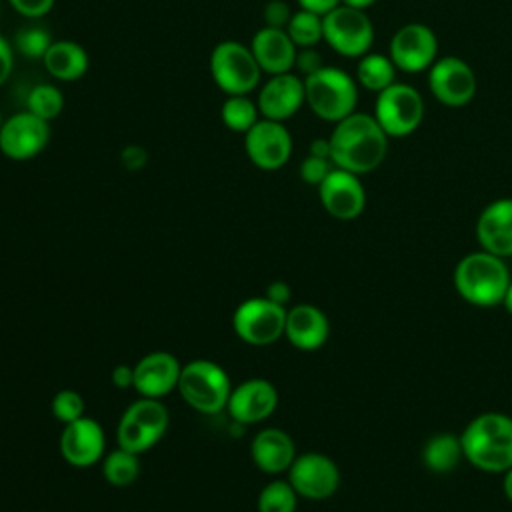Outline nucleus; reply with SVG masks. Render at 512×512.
I'll list each match as a JSON object with an SVG mask.
<instances>
[{"mask_svg": "<svg viewBox=\"0 0 512 512\" xmlns=\"http://www.w3.org/2000/svg\"><path fill=\"white\" fill-rule=\"evenodd\" d=\"M334 164L332 160L328 158H318V156H312L308 154L302 164H300V178L306 182V184H312V186H320L322 180L332 172Z\"/></svg>", "mask_w": 512, "mask_h": 512, "instance_id": "obj_35", "label": "nucleus"}, {"mask_svg": "<svg viewBox=\"0 0 512 512\" xmlns=\"http://www.w3.org/2000/svg\"><path fill=\"white\" fill-rule=\"evenodd\" d=\"M290 296H292V288L284 280H274L266 286V298L280 306H284L290 300Z\"/></svg>", "mask_w": 512, "mask_h": 512, "instance_id": "obj_41", "label": "nucleus"}, {"mask_svg": "<svg viewBox=\"0 0 512 512\" xmlns=\"http://www.w3.org/2000/svg\"><path fill=\"white\" fill-rule=\"evenodd\" d=\"M12 68H14V48L4 36H0V86L10 78Z\"/></svg>", "mask_w": 512, "mask_h": 512, "instance_id": "obj_40", "label": "nucleus"}, {"mask_svg": "<svg viewBox=\"0 0 512 512\" xmlns=\"http://www.w3.org/2000/svg\"><path fill=\"white\" fill-rule=\"evenodd\" d=\"M168 424V408L156 398L140 396L122 412L116 428V442L124 450L142 454L162 440Z\"/></svg>", "mask_w": 512, "mask_h": 512, "instance_id": "obj_7", "label": "nucleus"}, {"mask_svg": "<svg viewBox=\"0 0 512 512\" xmlns=\"http://www.w3.org/2000/svg\"><path fill=\"white\" fill-rule=\"evenodd\" d=\"M322 28L328 46L348 58L368 54L374 42V26L364 10H356L344 4L322 16Z\"/></svg>", "mask_w": 512, "mask_h": 512, "instance_id": "obj_10", "label": "nucleus"}, {"mask_svg": "<svg viewBox=\"0 0 512 512\" xmlns=\"http://www.w3.org/2000/svg\"><path fill=\"white\" fill-rule=\"evenodd\" d=\"M250 50L260 70L274 76V74L290 72L294 68L298 46L292 42L286 28L264 26L254 34L250 42Z\"/></svg>", "mask_w": 512, "mask_h": 512, "instance_id": "obj_23", "label": "nucleus"}, {"mask_svg": "<svg viewBox=\"0 0 512 512\" xmlns=\"http://www.w3.org/2000/svg\"><path fill=\"white\" fill-rule=\"evenodd\" d=\"M120 162L126 170H140L148 162V152L140 144H128L120 152Z\"/></svg>", "mask_w": 512, "mask_h": 512, "instance_id": "obj_39", "label": "nucleus"}, {"mask_svg": "<svg viewBox=\"0 0 512 512\" xmlns=\"http://www.w3.org/2000/svg\"><path fill=\"white\" fill-rule=\"evenodd\" d=\"M8 2L18 14L26 18L46 16L54 6V0H8Z\"/></svg>", "mask_w": 512, "mask_h": 512, "instance_id": "obj_37", "label": "nucleus"}, {"mask_svg": "<svg viewBox=\"0 0 512 512\" xmlns=\"http://www.w3.org/2000/svg\"><path fill=\"white\" fill-rule=\"evenodd\" d=\"M476 238L482 250L500 258L512 256V198H498L480 212Z\"/></svg>", "mask_w": 512, "mask_h": 512, "instance_id": "obj_21", "label": "nucleus"}, {"mask_svg": "<svg viewBox=\"0 0 512 512\" xmlns=\"http://www.w3.org/2000/svg\"><path fill=\"white\" fill-rule=\"evenodd\" d=\"M308 154L318 156V158H328L330 160V140L328 138H314L310 142Z\"/></svg>", "mask_w": 512, "mask_h": 512, "instance_id": "obj_44", "label": "nucleus"}, {"mask_svg": "<svg viewBox=\"0 0 512 512\" xmlns=\"http://www.w3.org/2000/svg\"><path fill=\"white\" fill-rule=\"evenodd\" d=\"M298 4H300L302 10H308V12H314L318 16H324L330 10H334L336 6H340L342 0H298Z\"/></svg>", "mask_w": 512, "mask_h": 512, "instance_id": "obj_43", "label": "nucleus"}, {"mask_svg": "<svg viewBox=\"0 0 512 512\" xmlns=\"http://www.w3.org/2000/svg\"><path fill=\"white\" fill-rule=\"evenodd\" d=\"M64 108V96L54 84H36L26 96V110L50 122L60 116Z\"/></svg>", "mask_w": 512, "mask_h": 512, "instance_id": "obj_32", "label": "nucleus"}, {"mask_svg": "<svg viewBox=\"0 0 512 512\" xmlns=\"http://www.w3.org/2000/svg\"><path fill=\"white\" fill-rule=\"evenodd\" d=\"M288 482L298 496L308 500L330 498L340 486L336 462L322 452L298 454L288 468Z\"/></svg>", "mask_w": 512, "mask_h": 512, "instance_id": "obj_12", "label": "nucleus"}, {"mask_svg": "<svg viewBox=\"0 0 512 512\" xmlns=\"http://www.w3.org/2000/svg\"><path fill=\"white\" fill-rule=\"evenodd\" d=\"M250 454L258 470L264 474H280L288 472L296 454L294 440L288 432L280 428H264L260 430L250 444Z\"/></svg>", "mask_w": 512, "mask_h": 512, "instance_id": "obj_24", "label": "nucleus"}, {"mask_svg": "<svg viewBox=\"0 0 512 512\" xmlns=\"http://www.w3.org/2000/svg\"><path fill=\"white\" fill-rule=\"evenodd\" d=\"M178 392L182 400L196 412L218 414L228 404L232 384L220 364L206 358H196L182 366Z\"/></svg>", "mask_w": 512, "mask_h": 512, "instance_id": "obj_5", "label": "nucleus"}, {"mask_svg": "<svg viewBox=\"0 0 512 512\" xmlns=\"http://www.w3.org/2000/svg\"><path fill=\"white\" fill-rule=\"evenodd\" d=\"M438 40L432 28L420 22L406 24L396 30L390 40V60L402 72L414 74L436 62Z\"/></svg>", "mask_w": 512, "mask_h": 512, "instance_id": "obj_15", "label": "nucleus"}, {"mask_svg": "<svg viewBox=\"0 0 512 512\" xmlns=\"http://www.w3.org/2000/svg\"><path fill=\"white\" fill-rule=\"evenodd\" d=\"M376 0H342L344 6H350V8H356V10H366L374 4Z\"/></svg>", "mask_w": 512, "mask_h": 512, "instance_id": "obj_46", "label": "nucleus"}, {"mask_svg": "<svg viewBox=\"0 0 512 512\" xmlns=\"http://www.w3.org/2000/svg\"><path fill=\"white\" fill-rule=\"evenodd\" d=\"M292 18V10L284 0H270L264 6V26L270 28H286Z\"/></svg>", "mask_w": 512, "mask_h": 512, "instance_id": "obj_36", "label": "nucleus"}, {"mask_svg": "<svg viewBox=\"0 0 512 512\" xmlns=\"http://www.w3.org/2000/svg\"><path fill=\"white\" fill-rule=\"evenodd\" d=\"M50 142V122L24 110L0 126V152L16 162L38 156Z\"/></svg>", "mask_w": 512, "mask_h": 512, "instance_id": "obj_11", "label": "nucleus"}, {"mask_svg": "<svg viewBox=\"0 0 512 512\" xmlns=\"http://www.w3.org/2000/svg\"><path fill=\"white\" fill-rule=\"evenodd\" d=\"M52 36L48 34L46 28L40 26H28V28H20L14 36V48L24 54L26 58H44L46 50L52 44Z\"/></svg>", "mask_w": 512, "mask_h": 512, "instance_id": "obj_33", "label": "nucleus"}, {"mask_svg": "<svg viewBox=\"0 0 512 512\" xmlns=\"http://www.w3.org/2000/svg\"><path fill=\"white\" fill-rule=\"evenodd\" d=\"M84 406H86L84 398L76 390H70V388H64V390L56 392L54 398H52V404H50L54 418H58L64 424L82 418L84 416Z\"/></svg>", "mask_w": 512, "mask_h": 512, "instance_id": "obj_34", "label": "nucleus"}, {"mask_svg": "<svg viewBox=\"0 0 512 512\" xmlns=\"http://www.w3.org/2000/svg\"><path fill=\"white\" fill-rule=\"evenodd\" d=\"M502 306L512 314V280H510V284H508V290H506V294H504V300H502Z\"/></svg>", "mask_w": 512, "mask_h": 512, "instance_id": "obj_47", "label": "nucleus"}, {"mask_svg": "<svg viewBox=\"0 0 512 512\" xmlns=\"http://www.w3.org/2000/svg\"><path fill=\"white\" fill-rule=\"evenodd\" d=\"M42 62L48 74L62 82L80 80L88 70V54L74 40H54Z\"/></svg>", "mask_w": 512, "mask_h": 512, "instance_id": "obj_25", "label": "nucleus"}, {"mask_svg": "<svg viewBox=\"0 0 512 512\" xmlns=\"http://www.w3.org/2000/svg\"><path fill=\"white\" fill-rule=\"evenodd\" d=\"M304 94L310 110L326 120L340 122L356 110L358 88L350 74L334 66H322L304 78Z\"/></svg>", "mask_w": 512, "mask_h": 512, "instance_id": "obj_4", "label": "nucleus"}, {"mask_svg": "<svg viewBox=\"0 0 512 512\" xmlns=\"http://www.w3.org/2000/svg\"><path fill=\"white\" fill-rule=\"evenodd\" d=\"M374 118L388 136H408L416 132L424 118V100L416 88L394 82L378 92Z\"/></svg>", "mask_w": 512, "mask_h": 512, "instance_id": "obj_9", "label": "nucleus"}, {"mask_svg": "<svg viewBox=\"0 0 512 512\" xmlns=\"http://www.w3.org/2000/svg\"><path fill=\"white\" fill-rule=\"evenodd\" d=\"M286 308L266 296L248 298L232 314L236 336L250 346H268L284 336Z\"/></svg>", "mask_w": 512, "mask_h": 512, "instance_id": "obj_8", "label": "nucleus"}, {"mask_svg": "<svg viewBox=\"0 0 512 512\" xmlns=\"http://www.w3.org/2000/svg\"><path fill=\"white\" fill-rule=\"evenodd\" d=\"M182 364L170 352L156 350L142 356L134 364V386L144 398H164L174 388H178Z\"/></svg>", "mask_w": 512, "mask_h": 512, "instance_id": "obj_19", "label": "nucleus"}, {"mask_svg": "<svg viewBox=\"0 0 512 512\" xmlns=\"http://www.w3.org/2000/svg\"><path fill=\"white\" fill-rule=\"evenodd\" d=\"M512 276L504 258L478 250L458 260L454 268V288L472 306L490 308L504 300Z\"/></svg>", "mask_w": 512, "mask_h": 512, "instance_id": "obj_3", "label": "nucleus"}, {"mask_svg": "<svg viewBox=\"0 0 512 512\" xmlns=\"http://www.w3.org/2000/svg\"><path fill=\"white\" fill-rule=\"evenodd\" d=\"M112 384L116 388H130L134 386V366L128 364H118L112 370Z\"/></svg>", "mask_w": 512, "mask_h": 512, "instance_id": "obj_42", "label": "nucleus"}, {"mask_svg": "<svg viewBox=\"0 0 512 512\" xmlns=\"http://www.w3.org/2000/svg\"><path fill=\"white\" fill-rule=\"evenodd\" d=\"M464 458L482 472L504 474L512 468V418L502 412H482L460 434Z\"/></svg>", "mask_w": 512, "mask_h": 512, "instance_id": "obj_2", "label": "nucleus"}, {"mask_svg": "<svg viewBox=\"0 0 512 512\" xmlns=\"http://www.w3.org/2000/svg\"><path fill=\"white\" fill-rule=\"evenodd\" d=\"M502 488H504V494L508 498V502L512 504V468H508L504 472V482H502Z\"/></svg>", "mask_w": 512, "mask_h": 512, "instance_id": "obj_45", "label": "nucleus"}, {"mask_svg": "<svg viewBox=\"0 0 512 512\" xmlns=\"http://www.w3.org/2000/svg\"><path fill=\"white\" fill-rule=\"evenodd\" d=\"M278 406V392L264 378H250L232 388L226 410L236 424H256L266 420Z\"/></svg>", "mask_w": 512, "mask_h": 512, "instance_id": "obj_17", "label": "nucleus"}, {"mask_svg": "<svg viewBox=\"0 0 512 512\" xmlns=\"http://www.w3.org/2000/svg\"><path fill=\"white\" fill-rule=\"evenodd\" d=\"M210 74L214 84L228 96L250 94L262 76V70L250 46L238 40H224L210 52Z\"/></svg>", "mask_w": 512, "mask_h": 512, "instance_id": "obj_6", "label": "nucleus"}, {"mask_svg": "<svg viewBox=\"0 0 512 512\" xmlns=\"http://www.w3.org/2000/svg\"><path fill=\"white\" fill-rule=\"evenodd\" d=\"M284 336L294 348L312 352L326 344L330 336V322L318 306L296 304L290 310H286Z\"/></svg>", "mask_w": 512, "mask_h": 512, "instance_id": "obj_22", "label": "nucleus"}, {"mask_svg": "<svg viewBox=\"0 0 512 512\" xmlns=\"http://www.w3.org/2000/svg\"><path fill=\"white\" fill-rule=\"evenodd\" d=\"M258 104L246 96H228L220 108L222 124L238 134H246L258 122Z\"/></svg>", "mask_w": 512, "mask_h": 512, "instance_id": "obj_28", "label": "nucleus"}, {"mask_svg": "<svg viewBox=\"0 0 512 512\" xmlns=\"http://www.w3.org/2000/svg\"><path fill=\"white\" fill-rule=\"evenodd\" d=\"M428 86L438 102L450 108H460L474 98L476 76L468 62L458 56H446L430 66Z\"/></svg>", "mask_w": 512, "mask_h": 512, "instance_id": "obj_14", "label": "nucleus"}, {"mask_svg": "<svg viewBox=\"0 0 512 512\" xmlns=\"http://www.w3.org/2000/svg\"><path fill=\"white\" fill-rule=\"evenodd\" d=\"M2 122H4V120H2V116H0V126H2Z\"/></svg>", "mask_w": 512, "mask_h": 512, "instance_id": "obj_48", "label": "nucleus"}, {"mask_svg": "<svg viewBox=\"0 0 512 512\" xmlns=\"http://www.w3.org/2000/svg\"><path fill=\"white\" fill-rule=\"evenodd\" d=\"M318 196L324 210L336 220H354L366 206V192L358 174L336 166L318 186Z\"/></svg>", "mask_w": 512, "mask_h": 512, "instance_id": "obj_16", "label": "nucleus"}, {"mask_svg": "<svg viewBox=\"0 0 512 512\" xmlns=\"http://www.w3.org/2000/svg\"><path fill=\"white\" fill-rule=\"evenodd\" d=\"M330 160L352 174L376 170L388 154V134L374 116L352 112L330 134Z\"/></svg>", "mask_w": 512, "mask_h": 512, "instance_id": "obj_1", "label": "nucleus"}, {"mask_svg": "<svg viewBox=\"0 0 512 512\" xmlns=\"http://www.w3.org/2000/svg\"><path fill=\"white\" fill-rule=\"evenodd\" d=\"M462 458H464V450H462L460 436L448 434V432L434 434L432 438H428L422 450L424 466L436 474L452 472Z\"/></svg>", "mask_w": 512, "mask_h": 512, "instance_id": "obj_26", "label": "nucleus"}, {"mask_svg": "<svg viewBox=\"0 0 512 512\" xmlns=\"http://www.w3.org/2000/svg\"><path fill=\"white\" fill-rule=\"evenodd\" d=\"M104 448L106 436L94 418L82 416L64 424L60 434V454L68 464L76 468L92 466L104 456Z\"/></svg>", "mask_w": 512, "mask_h": 512, "instance_id": "obj_18", "label": "nucleus"}, {"mask_svg": "<svg viewBox=\"0 0 512 512\" xmlns=\"http://www.w3.org/2000/svg\"><path fill=\"white\" fill-rule=\"evenodd\" d=\"M294 66H296L298 72H302L304 78H306V76L318 72V70L324 66V62H322V56H320L318 50H314V48H300V50L296 52V62H294Z\"/></svg>", "mask_w": 512, "mask_h": 512, "instance_id": "obj_38", "label": "nucleus"}, {"mask_svg": "<svg viewBox=\"0 0 512 512\" xmlns=\"http://www.w3.org/2000/svg\"><path fill=\"white\" fill-rule=\"evenodd\" d=\"M286 32L298 48H314L320 40H324L322 16L300 8L292 14Z\"/></svg>", "mask_w": 512, "mask_h": 512, "instance_id": "obj_30", "label": "nucleus"}, {"mask_svg": "<svg viewBox=\"0 0 512 512\" xmlns=\"http://www.w3.org/2000/svg\"><path fill=\"white\" fill-rule=\"evenodd\" d=\"M356 78L358 82L372 90V92H382L384 88L394 84L396 78V66L390 60V56L384 54H364L358 62L356 68Z\"/></svg>", "mask_w": 512, "mask_h": 512, "instance_id": "obj_27", "label": "nucleus"}, {"mask_svg": "<svg viewBox=\"0 0 512 512\" xmlns=\"http://www.w3.org/2000/svg\"><path fill=\"white\" fill-rule=\"evenodd\" d=\"M140 472V462H138V454L124 450V448H116L110 454L104 456L102 462V474L104 478L112 484V486H128L136 480Z\"/></svg>", "mask_w": 512, "mask_h": 512, "instance_id": "obj_29", "label": "nucleus"}, {"mask_svg": "<svg viewBox=\"0 0 512 512\" xmlns=\"http://www.w3.org/2000/svg\"><path fill=\"white\" fill-rule=\"evenodd\" d=\"M244 150L260 170H278L292 156V136L282 122L262 118L244 134Z\"/></svg>", "mask_w": 512, "mask_h": 512, "instance_id": "obj_13", "label": "nucleus"}, {"mask_svg": "<svg viewBox=\"0 0 512 512\" xmlns=\"http://www.w3.org/2000/svg\"><path fill=\"white\" fill-rule=\"evenodd\" d=\"M298 494L288 480L268 482L256 500L258 512H296Z\"/></svg>", "mask_w": 512, "mask_h": 512, "instance_id": "obj_31", "label": "nucleus"}, {"mask_svg": "<svg viewBox=\"0 0 512 512\" xmlns=\"http://www.w3.org/2000/svg\"><path fill=\"white\" fill-rule=\"evenodd\" d=\"M306 102L304 80L292 72L274 74L258 92L256 104L264 118L284 122L294 116Z\"/></svg>", "mask_w": 512, "mask_h": 512, "instance_id": "obj_20", "label": "nucleus"}]
</instances>
